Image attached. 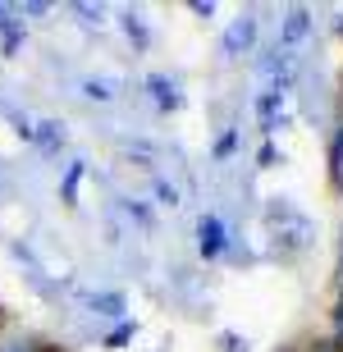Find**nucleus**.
Masks as SVG:
<instances>
[{"label":"nucleus","mask_w":343,"mask_h":352,"mask_svg":"<svg viewBox=\"0 0 343 352\" xmlns=\"http://www.w3.org/2000/svg\"><path fill=\"white\" fill-rule=\"evenodd\" d=\"M265 220H270V229H275V248H284V252H302L307 243H311V220H307L302 210H293L284 197H275L270 201V210H265Z\"/></svg>","instance_id":"1"},{"label":"nucleus","mask_w":343,"mask_h":352,"mask_svg":"<svg viewBox=\"0 0 343 352\" xmlns=\"http://www.w3.org/2000/svg\"><path fill=\"white\" fill-rule=\"evenodd\" d=\"M197 252L206 261H215V256L225 252V224L215 220V215H201L197 220Z\"/></svg>","instance_id":"2"},{"label":"nucleus","mask_w":343,"mask_h":352,"mask_svg":"<svg viewBox=\"0 0 343 352\" xmlns=\"http://www.w3.org/2000/svg\"><path fill=\"white\" fill-rule=\"evenodd\" d=\"M256 41V19L252 14H243V19H234L229 23V32H225V55H243Z\"/></svg>","instance_id":"3"},{"label":"nucleus","mask_w":343,"mask_h":352,"mask_svg":"<svg viewBox=\"0 0 343 352\" xmlns=\"http://www.w3.org/2000/svg\"><path fill=\"white\" fill-rule=\"evenodd\" d=\"M279 115H284V91H261V101H256V119H261V129L265 133H275L279 129Z\"/></svg>","instance_id":"4"},{"label":"nucleus","mask_w":343,"mask_h":352,"mask_svg":"<svg viewBox=\"0 0 343 352\" xmlns=\"http://www.w3.org/2000/svg\"><path fill=\"white\" fill-rule=\"evenodd\" d=\"M146 87L156 91V105H160V110H179V105H184L179 87H174V82L165 78V74H151V78H146Z\"/></svg>","instance_id":"5"},{"label":"nucleus","mask_w":343,"mask_h":352,"mask_svg":"<svg viewBox=\"0 0 343 352\" xmlns=\"http://www.w3.org/2000/svg\"><path fill=\"white\" fill-rule=\"evenodd\" d=\"M307 28H311V14L307 10H289V19H284V51H293V46L307 37Z\"/></svg>","instance_id":"6"},{"label":"nucleus","mask_w":343,"mask_h":352,"mask_svg":"<svg viewBox=\"0 0 343 352\" xmlns=\"http://www.w3.org/2000/svg\"><path fill=\"white\" fill-rule=\"evenodd\" d=\"M92 307L101 316H119L124 311V298H119V293H101V298H92Z\"/></svg>","instance_id":"7"},{"label":"nucleus","mask_w":343,"mask_h":352,"mask_svg":"<svg viewBox=\"0 0 343 352\" xmlns=\"http://www.w3.org/2000/svg\"><path fill=\"white\" fill-rule=\"evenodd\" d=\"M87 96H92V101H110V96H115V91H110V82H87Z\"/></svg>","instance_id":"8"},{"label":"nucleus","mask_w":343,"mask_h":352,"mask_svg":"<svg viewBox=\"0 0 343 352\" xmlns=\"http://www.w3.org/2000/svg\"><path fill=\"white\" fill-rule=\"evenodd\" d=\"M78 179H82V165H74L69 179H65V197H69V201H74V192H78Z\"/></svg>","instance_id":"9"},{"label":"nucleus","mask_w":343,"mask_h":352,"mask_svg":"<svg viewBox=\"0 0 343 352\" xmlns=\"http://www.w3.org/2000/svg\"><path fill=\"white\" fill-rule=\"evenodd\" d=\"M156 197H160V201H165V206H174V201H179V192H174V188H170V183H165V179L156 183Z\"/></svg>","instance_id":"10"},{"label":"nucleus","mask_w":343,"mask_h":352,"mask_svg":"<svg viewBox=\"0 0 343 352\" xmlns=\"http://www.w3.org/2000/svg\"><path fill=\"white\" fill-rule=\"evenodd\" d=\"M334 179H339V188H343V133H339V146H334Z\"/></svg>","instance_id":"11"},{"label":"nucleus","mask_w":343,"mask_h":352,"mask_svg":"<svg viewBox=\"0 0 343 352\" xmlns=\"http://www.w3.org/2000/svg\"><path fill=\"white\" fill-rule=\"evenodd\" d=\"M129 334H133V325H119V329H115V334H110V339H106V348H119V343L129 339Z\"/></svg>","instance_id":"12"},{"label":"nucleus","mask_w":343,"mask_h":352,"mask_svg":"<svg viewBox=\"0 0 343 352\" xmlns=\"http://www.w3.org/2000/svg\"><path fill=\"white\" fill-rule=\"evenodd\" d=\"M124 28H129V37H137V41H146V32H142V23H137V19H133V14H129V19H124Z\"/></svg>","instance_id":"13"},{"label":"nucleus","mask_w":343,"mask_h":352,"mask_svg":"<svg viewBox=\"0 0 343 352\" xmlns=\"http://www.w3.org/2000/svg\"><path fill=\"white\" fill-rule=\"evenodd\" d=\"M234 142H238L234 133H225V138H220V146H215V151H220V156H229V151H234Z\"/></svg>","instance_id":"14"},{"label":"nucleus","mask_w":343,"mask_h":352,"mask_svg":"<svg viewBox=\"0 0 343 352\" xmlns=\"http://www.w3.org/2000/svg\"><path fill=\"white\" fill-rule=\"evenodd\" d=\"M225 343H229V352H247V343H238L234 334H225Z\"/></svg>","instance_id":"15"}]
</instances>
